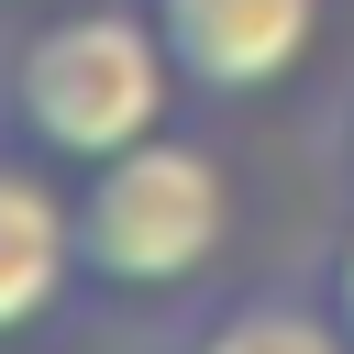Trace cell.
<instances>
[{
    "mask_svg": "<svg viewBox=\"0 0 354 354\" xmlns=\"http://www.w3.org/2000/svg\"><path fill=\"white\" fill-rule=\"evenodd\" d=\"M66 288H77V199L44 166L0 155V343L33 332Z\"/></svg>",
    "mask_w": 354,
    "mask_h": 354,
    "instance_id": "cell-4",
    "label": "cell"
},
{
    "mask_svg": "<svg viewBox=\"0 0 354 354\" xmlns=\"http://www.w3.org/2000/svg\"><path fill=\"white\" fill-rule=\"evenodd\" d=\"M188 100H254L321 44V0H144Z\"/></svg>",
    "mask_w": 354,
    "mask_h": 354,
    "instance_id": "cell-3",
    "label": "cell"
},
{
    "mask_svg": "<svg viewBox=\"0 0 354 354\" xmlns=\"http://www.w3.org/2000/svg\"><path fill=\"white\" fill-rule=\"evenodd\" d=\"M232 243V177L188 133H144L77 188V288L111 299H177Z\"/></svg>",
    "mask_w": 354,
    "mask_h": 354,
    "instance_id": "cell-2",
    "label": "cell"
},
{
    "mask_svg": "<svg viewBox=\"0 0 354 354\" xmlns=\"http://www.w3.org/2000/svg\"><path fill=\"white\" fill-rule=\"evenodd\" d=\"M166 354H354V332H343L332 299H221Z\"/></svg>",
    "mask_w": 354,
    "mask_h": 354,
    "instance_id": "cell-5",
    "label": "cell"
},
{
    "mask_svg": "<svg viewBox=\"0 0 354 354\" xmlns=\"http://www.w3.org/2000/svg\"><path fill=\"white\" fill-rule=\"evenodd\" d=\"M177 55L155 33L144 0H88V11H55L11 44L0 66V122L55 155V166H111L122 144L166 133V100H177Z\"/></svg>",
    "mask_w": 354,
    "mask_h": 354,
    "instance_id": "cell-1",
    "label": "cell"
},
{
    "mask_svg": "<svg viewBox=\"0 0 354 354\" xmlns=\"http://www.w3.org/2000/svg\"><path fill=\"white\" fill-rule=\"evenodd\" d=\"M332 310H343V332H354V221H343V243H332Z\"/></svg>",
    "mask_w": 354,
    "mask_h": 354,
    "instance_id": "cell-6",
    "label": "cell"
}]
</instances>
